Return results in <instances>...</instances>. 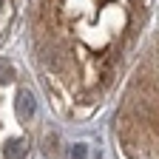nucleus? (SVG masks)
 Segmentation results:
<instances>
[{"label": "nucleus", "mask_w": 159, "mask_h": 159, "mask_svg": "<svg viewBox=\"0 0 159 159\" xmlns=\"http://www.w3.org/2000/svg\"><path fill=\"white\" fill-rule=\"evenodd\" d=\"M116 142L128 159H159V46L122 99Z\"/></svg>", "instance_id": "nucleus-1"}, {"label": "nucleus", "mask_w": 159, "mask_h": 159, "mask_svg": "<svg viewBox=\"0 0 159 159\" xmlns=\"http://www.w3.org/2000/svg\"><path fill=\"white\" fill-rule=\"evenodd\" d=\"M14 105H17V116H20V122H31L34 114H37V99L29 88H20L17 91V99H14Z\"/></svg>", "instance_id": "nucleus-2"}, {"label": "nucleus", "mask_w": 159, "mask_h": 159, "mask_svg": "<svg viewBox=\"0 0 159 159\" xmlns=\"http://www.w3.org/2000/svg\"><path fill=\"white\" fill-rule=\"evenodd\" d=\"M71 159H88V145L77 142V145L71 148Z\"/></svg>", "instance_id": "nucleus-3"}]
</instances>
